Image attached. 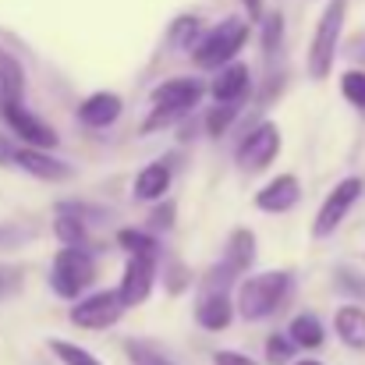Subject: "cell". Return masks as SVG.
I'll use <instances>...</instances> for the list:
<instances>
[{
  "instance_id": "8",
  "label": "cell",
  "mask_w": 365,
  "mask_h": 365,
  "mask_svg": "<svg viewBox=\"0 0 365 365\" xmlns=\"http://www.w3.org/2000/svg\"><path fill=\"white\" fill-rule=\"evenodd\" d=\"M124 312V302L118 291H93L86 298H75L68 319L78 327V330H110Z\"/></svg>"
},
{
  "instance_id": "22",
  "label": "cell",
  "mask_w": 365,
  "mask_h": 365,
  "mask_svg": "<svg viewBox=\"0 0 365 365\" xmlns=\"http://www.w3.org/2000/svg\"><path fill=\"white\" fill-rule=\"evenodd\" d=\"M46 348L53 351V359H57L61 365H107V362H100L89 348L71 344V341H61V337H50V341H46Z\"/></svg>"
},
{
  "instance_id": "17",
  "label": "cell",
  "mask_w": 365,
  "mask_h": 365,
  "mask_svg": "<svg viewBox=\"0 0 365 365\" xmlns=\"http://www.w3.org/2000/svg\"><path fill=\"white\" fill-rule=\"evenodd\" d=\"M224 266H227L235 277L252 273V266H255V235H252L248 227H235V231H231V238L224 245Z\"/></svg>"
},
{
  "instance_id": "27",
  "label": "cell",
  "mask_w": 365,
  "mask_h": 365,
  "mask_svg": "<svg viewBox=\"0 0 365 365\" xmlns=\"http://www.w3.org/2000/svg\"><path fill=\"white\" fill-rule=\"evenodd\" d=\"M238 114H242V103H217L210 114H206V131L210 135H227V128L238 121Z\"/></svg>"
},
{
  "instance_id": "35",
  "label": "cell",
  "mask_w": 365,
  "mask_h": 365,
  "mask_svg": "<svg viewBox=\"0 0 365 365\" xmlns=\"http://www.w3.org/2000/svg\"><path fill=\"white\" fill-rule=\"evenodd\" d=\"M11 156H14V145L7 142V135H0V167L11 163Z\"/></svg>"
},
{
  "instance_id": "12",
  "label": "cell",
  "mask_w": 365,
  "mask_h": 365,
  "mask_svg": "<svg viewBox=\"0 0 365 365\" xmlns=\"http://www.w3.org/2000/svg\"><path fill=\"white\" fill-rule=\"evenodd\" d=\"M302 199V181L294 174H277L273 181H266L259 192H255V210L262 213H287L294 210Z\"/></svg>"
},
{
  "instance_id": "36",
  "label": "cell",
  "mask_w": 365,
  "mask_h": 365,
  "mask_svg": "<svg viewBox=\"0 0 365 365\" xmlns=\"http://www.w3.org/2000/svg\"><path fill=\"white\" fill-rule=\"evenodd\" d=\"M291 365H323L319 359H298V362H291Z\"/></svg>"
},
{
  "instance_id": "10",
  "label": "cell",
  "mask_w": 365,
  "mask_h": 365,
  "mask_svg": "<svg viewBox=\"0 0 365 365\" xmlns=\"http://www.w3.org/2000/svg\"><path fill=\"white\" fill-rule=\"evenodd\" d=\"M156 262L160 259H153V255H128L121 273V287H118L124 309H138V305L149 302V294L156 287Z\"/></svg>"
},
{
  "instance_id": "19",
  "label": "cell",
  "mask_w": 365,
  "mask_h": 365,
  "mask_svg": "<svg viewBox=\"0 0 365 365\" xmlns=\"http://www.w3.org/2000/svg\"><path fill=\"white\" fill-rule=\"evenodd\" d=\"M287 337L294 341L298 351H319L327 344V330H323L319 316H312V312H298L287 327Z\"/></svg>"
},
{
  "instance_id": "34",
  "label": "cell",
  "mask_w": 365,
  "mask_h": 365,
  "mask_svg": "<svg viewBox=\"0 0 365 365\" xmlns=\"http://www.w3.org/2000/svg\"><path fill=\"white\" fill-rule=\"evenodd\" d=\"M213 365H259V362H252L245 351H235V348H220V351H213Z\"/></svg>"
},
{
  "instance_id": "14",
  "label": "cell",
  "mask_w": 365,
  "mask_h": 365,
  "mask_svg": "<svg viewBox=\"0 0 365 365\" xmlns=\"http://www.w3.org/2000/svg\"><path fill=\"white\" fill-rule=\"evenodd\" d=\"M235 302H231V294L227 291H202V298H199V305H195V323L202 327V330H210V334H220V330H227L231 323H235Z\"/></svg>"
},
{
  "instance_id": "31",
  "label": "cell",
  "mask_w": 365,
  "mask_h": 365,
  "mask_svg": "<svg viewBox=\"0 0 365 365\" xmlns=\"http://www.w3.org/2000/svg\"><path fill=\"white\" fill-rule=\"evenodd\" d=\"M334 284H337V291H344L351 298H365V277L359 269H351V266H337L334 269Z\"/></svg>"
},
{
  "instance_id": "9",
  "label": "cell",
  "mask_w": 365,
  "mask_h": 365,
  "mask_svg": "<svg viewBox=\"0 0 365 365\" xmlns=\"http://www.w3.org/2000/svg\"><path fill=\"white\" fill-rule=\"evenodd\" d=\"M0 118L4 124L25 142V145H36V149H53L61 138H57V131L50 128L46 121H39L36 114H29L25 107H21V100H11V96H0Z\"/></svg>"
},
{
  "instance_id": "37",
  "label": "cell",
  "mask_w": 365,
  "mask_h": 365,
  "mask_svg": "<svg viewBox=\"0 0 365 365\" xmlns=\"http://www.w3.org/2000/svg\"><path fill=\"white\" fill-rule=\"evenodd\" d=\"M0 235H4V231H0Z\"/></svg>"
},
{
  "instance_id": "21",
  "label": "cell",
  "mask_w": 365,
  "mask_h": 365,
  "mask_svg": "<svg viewBox=\"0 0 365 365\" xmlns=\"http://www.w3.org/2000/svg\"><path fill=\"white\" fill-rule=\"evenodd\" d=\"M0 96H11V100L25 96V68L7 50H0Z\"/></svg>"
},
{
  "instance_id": "15",
  "label": "cell",
  "mask_w": 365,
  "mask_h": 365,
  "mask_svg": "<svg viewBox=\"0 0 365 365\" xmlns=\"http://www.w3.org/2000/svg\"><path fill=\"white\" fill-rule=\"evenodd\" d=\"M121 110H124V100L118 93H93V96H86L78 103V121L86 128H93V131H100V128H110L118 121Z\"/></svg>"
},
{
  "instance_id": "33",
  "label": "cell",
  "mask_w": 365,
  "mask_h": 365,
  "mask_svg": "<svg viewBox=\"0 0 365 365\" xmlns=\"http://www.w3.org/2000/svg\"><path fill=\"white\" fill-rule=\"evenodd\" d=\"M18 287H21V269H18V266H7V262H0V298L14 294Z\"/></svg>"
},
{
  "instance_id": "5",
  "label": "cell",
  "mask_w": 365,
  "mask_h": 365,
  "mask_svg": "<svg viewBox=\"0 0 365 365\" xmlns=\"http://www.w3.org/2000/svg\"><path fill=\"white\" fill-rule=\"evenodd\" d=\"M96 280V262L89 255V248H68L61 245V252L53 255V266H50V287L57 298L64 302H75L82 298Z\"/></svg>"
},
{
  "instance_id": "26",
  "label": "cell",
  "mask_w": 365,
  "mask_h": 365,
  "mask_svg": "<svg viewBox=\"0 0 365 365\" xmlns=\"http://www.w3.org/2000/svg\"><path fill=\"white\" fill-rule=\"evenodd\" d=\"M163 287H167V294H185L192 287V269L181 259H167L163 262Z\"/></svg>"
},
{
  "instance_id": "2",
  "label": "cell",
  "mask_w": 365,
  "mask_h": 365,
  "mask_svg": "<svg viewBox=\"0 0 365 365\" xmlns=\"http://www.w3.org/2000/svg\"><path fill=\"white\" fill-rule=\"evenodd\" d=\"M202 93H206V86H202L199 78H167V82H160V86L149 93L153 110H149V118L142 121V135H153V131H160V128H170V124H178L181 118H188V114L199 107Z\"/></svg>"
},
{
  "instance_id": "30",
  "label": "cell",
  "mask_w": 365,
  "mask_h": 365,
  "mask_svg": "<svg viewBox=\"0 0 365 365\" xmlns=\"http://www.w3.org/2000/svg\"><path fill=\"white\" fill-rule=\"evenodd\" d=\"M280 39H284V14L277 11V14H266L262 18V53L273 57L277 46H280Z\"/></svg>"
},
{
  "instance_id": "32",
  "label": "cell",
  "mask_w": 365,
  "mask_h": 365,
  "mask_svg": "<svg viewBox=\"0 0 365 365\" xmlns=\"http://www.w3.org/2000/svg\"><path fill=\"white\" fill-rule=\"evenodd\" d=\"M174 217H178V202L174 199H160L149 213V227L153 231H170L174 227Z\"/></svg>"
},
{
  "instance_id": "4",
  "label": "cell",
  "mask_w": 365,
  "mask_h": 365,
  "mask_svg": "<svg viewBox=\"0 0 365 365\" xmlns=\"http://www.w3.org/2000/svg\"><path fill=\"white\" fill-rule=\"evenodd\" d=\"M344 18H348V0H330L316 21L312 43H309V75L319 82L334 71V57L344 36Z\"/></svg>"
},
{
  "instance_id": "11",
  "label": "cell",
  "mask_w": 365,
  "mask_h": 365,
  "mask_svg": "<svg viewBox=\"0 0 365 365\" xmlns=\"http://www.w3.org/2000/svg\"><path fill=\"white\" fill-rule=\"evenodd\" d=\"M14 167H21L25 174L39 178V181H68L75 170L71 163L50 156V149H36V145H14V156H11Z\"/></svg>"
},
{
  "instance_id": "29",
  "label": "cell",
  "mask_w": 365,
  "mask_h": 365,
  "mask_svg": "<svg viewBox=\"0 0 365 365\" xmlns=\"http://www.w3.org/2000/svg\"><path fill=\"white\" fill-rule=\"evenodd\" d=\"M341 93H344V100H348L351 107H359L365 114V71H359V68L344 71V75H341Z\"/></svg>"
},
{
  "instance_id": "16",
  "label": "cell",
  "mask_w": 365,
  "mask_h": 365,
  "mask_svg": "<svg viewBox=\"0 0 365 365\" xmlns=\"http://www.w3.org/2000/svg\"><path fill=\"white\" fill-rule=\"evenodd\" d=\"M170 181H174V167L163 163V160H153V163H145V167L135 174V199H142V202H160V199H167Z\"/></svg>"
},
{
  "instance_id": "20",
  "label": "cell",
  "mask_w": 365,
  "mask_h": 365,
  "mask_svg": "<svg viewBox=\"0 0 365 365\" xmlns=\"http://www.w3.org/2000/svg\"><path fill=\"white\" fill-rule=\"evenodd\" d=\"M86 224H89V220H82V217H75V213L57 210L53 235H57V242L68 245V248H89V227H86Z\"/></svg>"
},
{
  "instance_id": "13",
  "label": "cell",
  "mask_w": 365,
  "mask_h": 365,
  "mask_svg": "<svg viewBox=\"0 0 365 365\" xmlns=\"http://www.w3.org/2000/svg\"><path fill=\"white\" fill-rule=\"evenodd\" d=\"M252 93V71L242 61H231L224 68H217V78L210 82V96L217 103H245V96Z\"/></svg>"
},
{
  "instance_id": "18",
  "label": "cell",
  "mask_w": 365,
  "mask_h": 365,
  "mask_svg": "<svg viewBox=\"0 0 365 365\" xmlns=\"http://www.w3.org/2000/svg\"><path fill=\"white\" fill-rule=\"evenodd\" d=\"M334 330L341 337V344H348L351 351H365V309L362 305H341L334 316Z\"/></svg>"
},
{
  "instance_id": "24",
  "label": "cell",
  "mask_w": 365,
  "mask_h": 365,
  "mask_svg": "<svg viewBox=\"0 0 365 365\" xmlns=\"http://www.w3.org/2000/svg\"><path fill=\"white\" fill-rule=\"evenodd\" d=\"M199 36H202V21L195 18V14H181L174 25H170V46H178V50H192L195 43H199Z\"/></svg>"
},
{
  "instance_id": "25",
  "label": "cell",
  "mask_w": 365,
  "mask_h": 365,
  "mask_svg": "<svg viewBox=\"0 0 365 365\" xmlns=\"http://www.w3.org/2000/svg\"><path fill=\"white\" fill-rule=\"evenodd\" d=\"M124 355H128V362L131 365H174L156 344H149V341H135V337H128L124 341Z\"/></svg>"
},
{
  "instance_id": "3",
  "label": "cell",
  "mask_w": 365,
  "mask_h": 365,
  "mask_svg": "<svg viewBox=\"0 0 365 365\" xmlns=\"http://www.w3.org/2000/svg\"><path fill=\"white\" fill-rule=\"evenodd\" d=\"M248 36H252V25H248L245 18H238V14L224 18L220 25H213L210 32H202L199 43L192 46V61H195V68H202V71H217V68L238 61V53L245 50Z\"/></svg>"
},
{
  "instance_id": "23",
  "label": "cell",
  "mask_w": 365,
  "mask_h": 365,
  "mask_svg": "<svg viewBox=\"0 0 365 365\" xmlns=\"http://www.w3.org/2000/svg\"><path fill=\"white\" fill-rule=\"evenodd\" d=\"M118 245H121L128 255H153V259H160V242H156L149 231L121 227V231H118Z\"/></svg>"
},
{
  "instance_id": "28",
  "label": "cell",
  "mask_w": 365,
  "mask_h": 365,
  "mask_svg": "<svg viewBox=\"0 0 365 365\" xmlns=\"http://www.w3.org/2000/svg\"><path fill=\"white\" fill-rule=\"evenodd\" d=\"M294 341L287 337V330L284 334H269L266 337V365H287L294 362Z\"/></svg>"
},
{
  "instance_id": "6",
  "label": "cell",
  "mask_w": 365,
  "mask_h": 365,
  "mask_svg": "<svg viewBox=\"0 0 365 365\" xmlns=\"http://www.w3.org/2000/svg\"><path fill=\"white\" fill-rule=\"evenodd\" d=\"M362 192H365L362 178H355V174L341 178V181L327 192V199H323V206H319V213H316V220H312V238H330V235L344 224V217L355 210V202L362 199Z\"/></svg>"
},
{
  "instance_id": "7",
  "label": "cell",
  "mask_w": 365,
  "mask_h": 365,
  "mask_svg": "<svg viewBox=\"0 0 365 365\" xmlns=\"http://www.w3.org/2000/svg\"><path fill=\"white\" fill-rule=\"evenodd\" d=\"M280 145H284V138H280V128H277V124L273 121L255 124L242 142H238V153H235L238 170H245V174H262L269 163H277Z\"/></svg>"
},
{
  "instance_id": "1",
  "label": "cell",
  "mask_w": 365,
  "mask_h": 365,
  "mask_svg": "<svg viewBox=\"0 0 365 365\" xmlns=\"http://www.w3.org/2000/svg\"><path fill=\"white\" fill-rule=\"evenodd\" d=\"M291 298V273L287 269H262V273H245L238 280L235 294V312L245 323H262L284 309Z\"/></svg>"
}]
</instances>
